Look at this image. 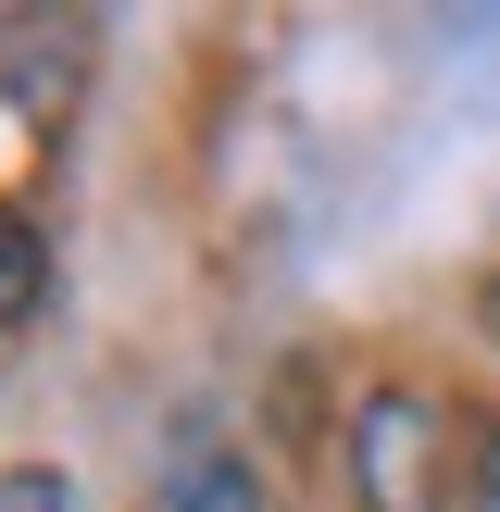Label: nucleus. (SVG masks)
I'll use <instances>...</instances> for the list:
<instances>
[{
	"mask_svg": "<svg viewBox=\"0 0 500 512\" xmlns=\"http://www.w3.org/2000/svg\"><path fill=\"white\" fill-rule=\"evenodd\" d=\"M475 475H488V425H463L425 388H375L350 413V488L363 512H475Z\"/></svg>",
	"mask_w": 500,
	"mask_h": 512,
	"instance_id": "f257e3e1",
	"label": "nucleus"
},
{
	"mask_svg": "<svg viewBox=\"0 0 500 512\" xmlns=\"http://www.w3.org/2000/svg\"><path fill=\"white\" fill-rule=\"evenodd\" d=\"M38 300H50V250H38V225L0 200V325H38Z\"/></svg>",
	"mask_w": 500,
	"mask_h": 512,
	"instance_id": "f03ea898",
	"label": "nucleus"
},
{
	"mask_svg": "<svg viewBox=\"0 0 500 512\" xmlns=\"http://www.w3.org/2000/svg\"><path fill=\"white\" fill-rule=\"evenodd\" d=\"M150 512H263V488H250V463H188Z\"/></svg>",
	"mask_w": 500,
	"mask_h": 512,
	"instance_id": "7ed1b4c3",
	"label": "nucleus"
}]
</instances>
